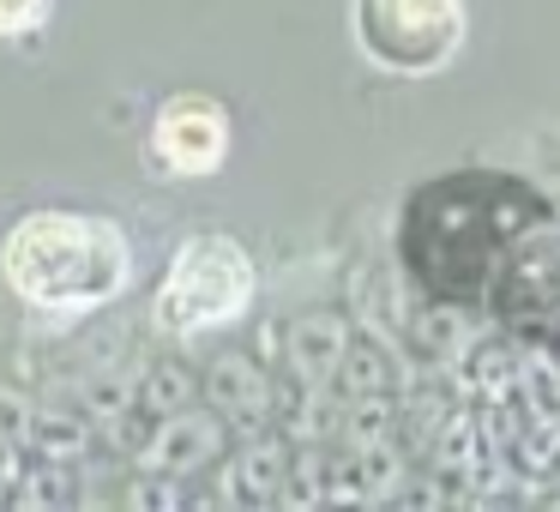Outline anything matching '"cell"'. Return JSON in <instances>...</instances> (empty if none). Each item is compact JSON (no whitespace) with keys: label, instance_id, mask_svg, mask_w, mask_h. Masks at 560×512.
Masks as SVG:
<instances>
[{"label":"cell","instance_id":"obj_11","mask_svg":"<svg viewBox=\"0 0 560 512\" xmlns=\"http://www.w3.org/2000/svg\"><path fill=\"white\" fill-rule=\"evenodd\" d=\"M199 398V374L182 362V356H151V362H133V416L139 422H158L170 410H187Z\"/></svg>","mask_w":560,"mask_h":512},{"label":"cell","instance_id":"obj_4","mask_svg":"<svg viewBox=\"0 0 560 512\" xmlns=\"http://www.w3.org/2000/svg\"><path fill=\"white\" fill-rule=\"evenodd\" d=\"M355 43L374 67L422 79L452 61L464 37V0H355L350 7Z\"/></svg>","mask_w":560,"mask_h":512},{"label":"cell","instance_id":"obj_6","mask_svg":"<svg viewBox=\"0 0 560 512\" xmlns=\"http://www.w3.org/2000/svg\"><path fill=\"white\" fill-rule=\"evenodd\" d=\"M230 151V115L223 103L199 97V91H182L158 109L151 121V158L170 175H211Z\"/></svg>","mask_w":560,"mask_h":512},{"label":"cell","instance_id":"obj_2","mask_svg":"<svg viewBox=\"0 0 560 512\" xmlns=\"http://www.w3.org/2000/svg\"><path fill=\"white\" fill-rule=\"evenodd\" d=\"M0 271L31 307L85 314L127 283V242L109 218L85 211H31L0 242Z\"/></svg>","mask_w":560,"mask_h":512},{"label":"cell","instance_id":"obj_9","mask_svg":"<svg viewBox=\"0 0 560 512\" xmlns=\"http://www.w3.org/2000/svg\"><path fill=\"white\" fill-rule=\"evenodd\" d=\"M343 344H350L343 314H331V307H307V314H295L290 326L278 331L283 380H290V386H331V374H338V362H343Z\"/></svg>","mask_w":560,"mask_h":512},{"label":"cell","instance_id":"obj_3","mask_svg":"<svg viewBox=\"0 0 560 512\" xmlns=\"http://www.w3.org/2000/svg\"><path fill=\"white\" fill-rule=\"evenodd\" d=\"M247 302H254V259H247V247L230 242V235H194V242L175 247L170 278H163L158 302H151V319H158V331L182 338V331L230 326Z\"/></svg>","mask_w":560,"mask_h":512},{"label":"cell","instance_id":"obj_14","mask_svg":"<svg viewBox=\"0 0 560 512\" xmlns=\"http://www.w3.org/2000/svg\"><path fill=\"white\" fill-rule=\"evenodd\" d=\"M49 19V0H0V37H25Z\"/></svg>","mask_w":560,"mask_h":512},{"label":"cell","instance_id":"obj_5","mask_svg":"<svg viewBox=\"0 0 560 512\" xmlns=\"http://www.w3.org/2000/svg\"><path fill=\"white\" fill-rule=\"evenodd\" d=\"M235 446V428L223 422L211 404H187V410H170L158 422H145L133 446V470L139 476H194V470H218L223 452Z\"/></svg>","mask_w":560,"mask_h":512},{"label":"cell","instance_id":"obj_8","mask_svg":"<svg viewBox=\"0 0 560 512\" xmlns=\"http://www.w3.org/2000/svg\"><path fill=\"white\" fill-rule=\"evenodd\" d=\"M199 398H206L211 410L235 428V434H259V428H271V422H278V410H283L278 374L259 368L254 356H235V350H223L218 362L199 374Z\"/></svg>","mask_w":560,"mask_h":512},{"label":"cell","instance_id":"obj_10","mask_svg":"<svg viewBox=\"0 0 560 512\" xmlns=\"http://www.w3.org/2000/svg\"><path fill=\"white\" fill-rule=\"evenodd\" d=\"M290 458L295 452L283 446V440H271V434H247L242 446H230L223 452V494L230 500H278L283 494V482H290Z\"/></svg>","mask_w":560,"mask_h":512},{"label":"cell","instance_id":"obj_12","mask_svg":"<svg viewBox=\"0 0 560 512\" xmlns=\"http://www.w3.org/2000/svg\"><path fill=\"white\" fill-rule=\"evenodd\" d=\"M331 392H343V398H386L392 392V356L380 350V344H368V338H350L343 344V362H338V374H331Z\"/></svg>","mask_w":560,"mask_h":512},{"label":"cell","instance_id":"obj_1","mask_svg":"<svg viewBox=\"0 0 560 512\" xmlns=\"http://www.w3.org/2000/svg\"><path fill=\"white\" fill-rule=\"evenodd\" d=\"M536 199H524L500 175H464V182L428 187L410 211V266L440 295H476L500 271V247L524 230Z\"/></svg>","mask_w":560,"mask_h":512},{"label":"cell","instance_id":"obj_7","mask_svg":"<svg viewBox=\"0 0 560 512\" xmlns=\"http://www.w3.org/2000/svg\"><path fill=\"white\" fill-rule=\"evenodd\" d=\"M500 314L518 331L560 338V235H536L500 271Z\"/></svg>","mask_w":560,"mask_h":512},{"label":"cell","instance_id":"obj_13","mask_svg":"<svg viewBox=\"0 0 560 512\" xmlns=\"http://www.w3.org/2000/svg\"><path fill=\"white\" fill-rule=\"evenodd\" d=\"M37 434V404L19 386H0V452H25Z\"/></svg>","mask_w":560,"mask_h":512}]
</instances>
